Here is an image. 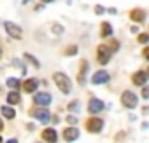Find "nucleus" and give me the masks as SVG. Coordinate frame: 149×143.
Returning <instances> with one entry per match:
<instances>
[{
    "mask_svg": "<svg viewBox=\"0 0 149 143\" xmlns=\"http://www.w3.org/2000/svg\"><path fill=\"white\" fill-rule=\"evenodd\" d=\"M4 26H6V32H7L13 38H16V40H18V38H21V37H23V30H21L18 25H14V23H11V21H6V23H4Z\"/></svg>",
    "mask_w": 149,
    "mask_h": 143,
    "instance_id": "obj_2",
    "label": "nucleus"
},
{
    "mask_svg": "<svg viewBox=\"0 0 149 143\" xmlns=\"http://www.w3.org/2000/svg\"><path fill=\"white\" fill-rule=\"evenodd\" d=\"M109 12H111V14H118V11H116L114 7H111V9H109Z\"/></svg>",
    "mask_w": 149,
    "mask_h": 143,
    "instance_id": "obj_28",
    "label": "nucleus"
},
{
    "mask_svg": "<svg viewBox=\"0 0 149 143\" xmlns=\"http://www.w3.org/2000/svg\"><path fill=\"white\" fill-rule=\"evenodd\" d=\"M42 138H44V141H46V143H56V140H58L56 131H54V129H51V127H47V129H44V131H42Z\"/></svg>",
    "mask_w": 149,
    "mask_h": 143,
    "instance_id": "obj_9",
    "label": "nucleus"
},
{
    "mask_svg": "<svg viewBox=\"0 0 149 143\" xmlns=\"http://www.w3.org/2000/svg\"><path fill=\"white\" fill-rule=\"evenodd\" d=\"M109 79H111V77H109V74H107L105 70H98L97 74H93L91 82L98 86V84H105V82H109Z\"/></svg>",
    "mask_w": 149,
    "mask_h": 143,
    "instance_id": "obj_6",
    "label": "nucleus"
},
{
    "mask_svg": "<svg viewBox=\"0 0 149 143\" xmlns=\"http://www.w3.org/2000/svg\"><path fill=\"white\" fill-rule=\"evenodd\" d=\"M0 58H2V49H0Z\"/></svg>",
    "mask_w": 149,
    "mask_h": 143,
    "instance_id": "obj_33",
    "label": "nucleus"
},
{
    "mask_svg": "<svg viewBox=\"0 0 149 143\" xmlns=\"http://www.w3.org/2000/svg\"><path fill=\"white\" fill-rule=\"evenodd\" d=\"M86 74H88V61H81V70H79V74H77L79 84L86 82Z\"/></svg>",
    "mask_w": 149,
    "mask_h": 143,
    "instance_id": "obj_13",
    "label": "nucleus"
},
{
    "mask_svg": "<svg viewBox=\"0 0 149 143\" xmlns=\"http://www.w3.org/2000/svg\"><path fill=\"white\" fill-rule=\"evenodd\" d=\"M32 115H35L42 124H47L51 115H49V110H37V112H32Z\"/></svg>",
    "mask_w": 149,
    "mask_h": 143,
    "instance_id": "obj_12",
    "label": "nucleus"
},
{
    "mask_svg": "<svg viewBox=\"0 0 149 143\" xmlns=\"http://www.w3.org/2000/svg\"><path fill=\"white\" fill-rule=\"evenodd\" d=\"M97 52H98V63H100V65H107V63L111 61V54H112V51H111L107 45H98Z\"/></svg>",
    "mask_w": 149,
    "mask_h": 143,
    "instance_id": "obj_3",
    "label": "nucleus"
},
{
    "mask_svg": "<svg viewBox=\"0 0 149 143\" xmlns=\"http://www.w3.org/2000/svg\"><path fill=\"white\" fill-rule=\"evenodd\" d=\"M147 40H149V35L147 33H140L139 35V42L140 44H147Z\"/></svg>",
    "mask_w": 149,
    "mask_h": 143,
    "instance_id": "obj_24",
    "label": "nucleus"
},
{
    "mask_svg": "<svg viewBox=\"0 0 149 143\" xmlns=\"http://www.w3.org/2000/svg\"><path fill=\"white\" fill-rule=\"evenodd\" d=\"M146 82H147V74L146 72H137L133 75V84L135 86H144Z\"/></svg>",
    "mask_w": 149,
    "mask_h": 143,
    "instance_id": "obj_14",
    "label": "nucleus"
},
{
    "mask_svg": "<svg viewBox=\"0 0 149 143\" xmlns=\"http://www.w3.org/2000/svg\"><path fill=\"white\" fill-rule=\"evenodd\" d=\"M39 87V80L37 79H28L26 82H23V91L25 93H33Z\"/></svg>",
    "mask_w": 149,
    "mask_h": 143,
    "instance_id": "obj_11",
    "label": "nucleus"
},
{
    "mask_svg": "<svg viewBox=\"0 0 149 143\" xmlns=\"http://www.w3.org/2000/svg\"><path fill=\"white\" fill-rule=\"evenodd\" d=\"M130 18H132L133 21H137V23H142V21L146 19V12H144L142 9H133V11L130 12Z\"/></svg>",
    "mask_w": 149,
    "mask_h": 143,
    "instance_id": "obj_15",
    "label": "nucleus"
},
{
    "mask_svg": "<svg viewBox=\"0 0 149 143\" xmlns=\"http://www.w3.org/2000/svg\"><path fill=\"white\" fill-rule=\"evenodd\" d=\"M142 98H146V100L149 98V89H147V86L142 87Z\"/></svg>",
    "mask_w": 149,
    "mask_h": 143,
    "instance_id": "obj_25",
    "label": "nucleus"
},
{
    "mask_svg": "<svg viewBox=\"0 0 149 143\" xmlns=\"http://www.w3.org/2000/svg\"><path fill=\"white\" fill-rule=\"evenodd\" d=\"M51 30H53L56 35H61V33H63V26L58 25V23H53V25H51Z\"/></svg>",
    "mask_w": 149,
    "mask_h": 143,
    "instance_id": "obj_21",
    "label": "nucleus"
},
{
    "mask_svg": "<svg viewBox=\"0 0 149 143\" xmlns=\"http://www.w3.org/2000/svg\"><path fill=\"white\" fill-rule=\"evenodd\" d=\"M104 108H105L104 101H100V100H97V98H91L90 103H88V112H90V113H98V112H102Z\"/></svg>",
    "mask_w": 149,
    "mask_h": 143,
    "instance_id": "obj_7",
    "label": "nucleus"
},
{
    "mask_svg": "<svg viewBox=\"0 0 149 143\" xmlns=\"http://www.w3.org/2000/svg\"><path fill=\"white\" fill-rule=\"evenodd\" d=\"M26 2H28V0H23V4H26Z\"/></svg>",
    "mask_w": 149,
    "mask_h": 143,
    "instance_id": "obj_34",
    "label": "nucleus"
},
{
    "mask_svg": "<svg viewBox=\"0 0 149 143\" xmlns=\"http://www.w3.org/2000/svg\"><path fill=\"white\" fill-rule=\"evenodd\" d=\"M7 86L9 87H13V89H19V80L18 79H14V77H11V79H7Z\"/></svg>",
    "mask_w": 149,
    "mask_h": 143,
    "instance_id": "obj_19",
    "label": "nucleus"
},
{
    "mask_svg": "<svg viewBox=\"0 0 149 143\" xmlns=\"http://www.w3.org/2000/svg\"><path fill=\"white\" fill-rule=\"evenodd\" d=\"M95 12H97V14H104V12H105V9H104L102 6H95Z\"/></svg>",
    "mask_w": 149,
    "mask_h": 143,
    "instance_id": "obj_27",
    "label": "nucleus"
},
{
    "mask_svg": "<svg viewBox=\"0 0 149 143\" xmlns=\"http://www.w3.org/2000/svg\"><path fill=\"white\" fill-rule=\"evenodd\" d=\"M42 2L44 4H49V2H54V0H42Z\"/></svg>",
    "mask_w": 149,
    "mask_h": 143,
    "instance_id": "obj_31",
    "label": "nucleus"
},
{
    "mask_svg": "<svg viewBox=\"0 0 149 143\" xmlns=\"http://www.w3.org/2000/svg\"><path fill=\"white\" fill-rule=\"evenodd\" d=\"M2 127H4V124H2V120H0V131H2Z\"/></svg>",
    "mask_w": 149,
    "mask_h": 143,
    "instance_id": "obj_32",
    "label": "nucleus"
},
{
    "mask_svg": "<svg viewBox=\"0 0 149 143\" xmlns=\"http://www.w3.org/2000/svg\"><path fill=\"white\" fill-rule=\"evenodd\" d=\"M144 58H149V49H144Z\"/></svg>",
    "mask_w": 149,
    "mask_h": 143,
    "instance_id": "obj_29",
    "label": "nucleus"
},
{
    "mask_svg": "<svg viewBox=\"0 0 149 143\" xmlns=\"http://www.w3.org/2000/svg\"><path fill=\"white\" fill-rule=\"evenodd\" d=\"M70 112H79V108H81V103L76 100V101H72V103H68V107H67Z\"/></svg>",
    "mask_w": 149,
    "mask_h": 143,
    "instance_id": "obj_20",
    "label": "nucleus"
},
{
    "mask_svg": "<svg viewBox=\"0 0 149 143\" xmlns=\"http://www.w3.org/2000/svg\"><path fill=\"white\" fill-rule=\"evenodd\" d=\"M33 100H35L37 105H49V103L53 101L51 94H47V93H37V96H35Z\"/></svg>",
    "mask_w": 149,
    "mask_h": 143,
    "instance_id": "obj_10",
    "label": "nucleus"
},
{
    "mask_svg": "<svg viewBox=\"0 0 149 143\" xmlns=\"http://www.w3.org/2000/svg\"><path fill=\"white\" fill-rule=\"evenodd\" d=\"M121 103L126 107V108H135L137 107V96L132 93V91H125L121 94Z\"/></svg>",
    "mask_w": 149,
    "mask_h": 143,
    "instance_id": "obj_4",
    "label": "nucleus"
},
{
    "mask_svg": "<svg viewBox=\"0 0 149 143\" xmlns=\"http://www.w3.org/2000/svg\"><path fill=\"white\" fill-rule=\"evenodd\" d=\"M67 122H68V124H77V119L74 117V115H68V117H67Z\"/></svg>",
    "mask_w": 149,
    "mask_h": 143,
    "instance_id": "obj_26",
    "label": "nucleus"
},
{
    "mask_svg": "<svg viewBox=\"0 0 149 143\" xmlns=\"http://www.w3.org/2000/svg\"><path fill=\"white\" fill-rule=\"evenodd\" d=\"M79 129L77 127H68V129H65L63 131V138L67 140V141H76L77 138H79Z\"/></svg>",
    "mask_w": 149,
    "mask_h": 143,
    "instance_id": "obj_8",
    "label": "nucleus"
},
{
    "mask_svg": "<svg viewBox=\"0 0 149 143\" xmlns=\"http://www.w3.org/2000/svg\"><path fill=\"white\" fill-rule=\"evenodd\" d=\"M112 35V26H111V23H102V37L105 38V37H111Z\"/></svg>",
    "mask_w": 149,
    "mask_h": 143,
    "instance_id": "obj_18",
    "label": "nucleus"
},
{
    "mask_svg": "<svg viewBox=\"0 0 149 143\" xmlns=\"http://www.w3.org/2000/svg\"><path fill=\"white\" fill-rule=\"evenodd\" d=\"M0 143H2V138H0Z\"/></svg>",
    "mask_w": 149,
    "mask_h": 143,
    "instance_id": "obj_35",
    "label": "nucleus"
},
{
    "mask_svg": "<svg viewBox=\"0 0 149 143\" xmlns=\"http://www.w3.org/2000/svg\"><path fill=\"white\" fill-rule=\"evenodd\" d=\"M7 143H18V140H14V138H11V140H9Z\"/></svg>",
    "mask_w": 149,
    "mask_h": 143,
    "instance_id": "obj_30",
    "label": "nucleus"
},
{
    "mask_svg": "<svg viewBox=\"0 0 149 143\" xmlns=\"http://www.w3.org/2000/svg\"><path fill=\"white\" fill-rule=\"evenodd\" d=\"M102 127H104V120L102 119H88L86 120V129L90 131V133H100L102 131Z\"/></svg>",
    "mask_w": 149,
    "mask_h": 143,
    "instance_id": "obj_5",
    "label": "nucleus"
},
{
    "mask_svg": "<svg viewBox=\"0 0 149 143\" xmlns=\"http://www.w3.org/2000/svg\"><path fill=\"white\" fill-rule=\"evenodd\" d=\"M19 101H21V98H19V93L18 91H11L7 94V103L9 105H18Z\"/></svg>",
    "mask_w": 149,
    "mask_h": 143,
    "instance_id": "obj_16",
    "label": "nucleus"
},
{
    "mask_svg": "<svg viewBox=\"0 0 149 143\" xmlns=\"http://www.w3.org/2000/svg\"><path fill=\"white\" fill-rule=\"evenodd\" d=\"M76 52H77V47H76V45H70V47L65 51V54H67V56H74Z\"/></svg>",
    "mask_w": 149,
    "mask_h": 143,
    "instance_id": "obj_23",
    "label": "nucleus"
},
{
    "mask_svg": "<svg viewBox=\"0 0 149 143\" xmlns=\"http://www.w3.org/2000/svg\"><path fill=\"white\" fill-rule=\"evenodd\" d=\"M25 58H26V59H28V61H30V63H32L35 68H39V65H40V63H39V61H37V59H35L32 54H28V52H26V54H25Z\"/></svg>",
    "mask_w": 149,
    "mask_h": 143,
    "instance_id": "obj_22",
    "label": "nucleus"
},
{
    "mask_svg": "<svg viewBox=\"0 0 149 143\" xmlns=\"http://www.w3.org/2000/svg\"><path fill=\"white\" fill-rule=\"evenodd\" d=\"M2 115H4V117H7V119H14V117H16V112H14V108H13V107L6 105V107H2Z\"/></svg>",
    "mask_w": 149,
    "mask_h": 143,
    "instance_id": "obj_17",
    "label": "nucleus"
},
{
    "mask_svg": "<svg viewBox=\"0 0 149 143\" xmlns=\"http://www.w3.org/2000/svg\"><path fill=\"white\" fill-rule=\"evenodd\" d=\"M53 80L56 82V86H58V89L61 91V93H65V94H68L70 93V89H72V84H70V79L65 75V74H54V77H53Z\"/></svg>",
    "mask_w": 149,
    "mask_h": 143,
    "instance_id": "obj_1",
    "label": "nucleus"
}]
</instances>
